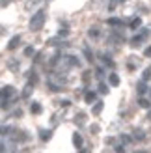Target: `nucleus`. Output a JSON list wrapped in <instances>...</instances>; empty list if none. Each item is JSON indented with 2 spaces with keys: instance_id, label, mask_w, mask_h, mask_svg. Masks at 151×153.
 <instances>
[{
  "instance_id": "1",
  "label": "nucleus",
  "mask_w": 151,
  "mask_h": 153,
  "mask_svg": "<svg viewBox=\"0 0 151 153\" xmlns=\"http://www.w3.org/2000/svg\"><path fill=\"white\" fill-rule=\"evenodd\" d=\"M45 21H47V13L43 10H39L32 19H30V30H32V32H39V30L45 26Z\"/></svg>"
},
{
  "instance_id": "2",
  "label": "nucleus",
  "mask_w": 151,
  "mask_h": 153,
  "mask_svg": "<svg viewBox=\"0 0 151 153\" xmlns=\"http://www.w3.org/2000/svg\"><path fill=\"white\" fill-rule=\"evenodd\" d=\"M19 43H21V36H13L11 39H10V43H7V49L10 51H15L19 47Z\"/></svg>"
},
{
  "instance_id": "3",
  "label": "nucleus",
  "mask_w": 151,
  "mask_h": 153,
  "mask_svg": "<svg viewBox=\"0 0 151 153\" xmlns=\"http://www.w3.org/2000/svg\"><path fill=\"white\" fill-rule=\"evenodd\" d=\"M132 138L140 142V140H144V138H146V133L142 131V129H134V131H132Z\"/></svg>"
},
{
  "instance_id": "4",
  "label": "nucleus",
  "mask_w": 151,
  "mask_h": 153,
  "mask_svg": "<svg viewBox=\"0 0 151 153\" xmlns=\"http://www.w3.org/2000/svg\"><path fill=\"white\" fill-rule=\"evenodd\" d=\"M2 95H4V97L13 99V97H15V90H13V86H6V88L2 90Z\"/></svg>"
},
{
  "instance_id": "5",
  "label": "nucleus",
  "mask_w": 151,
  "mask_h": 153,
  "mask_svg": "<svg viewBox=\"0 0 151 153\" xmlns=\"http://www.w3.org/2000/svg\"><path fill=\"white\" fill-rule=\"evenodd\" d=\"M73 146L78 148V149L82 148V136H80L78 133H73Z\"/></svg>"
},
{
  "instance_id": "6",
  "label": "nucleus",
  "mask_w": 151,
  "mask_h": 153,
  "mask_svg": "<svg viewBox=\"0 0 151 153\" xmlns=\"http://www.w3.org/2000/svg\"><path fill=\"white\" fill-rule=\"evenodd\" d=\"M149 88H147V84H146V80H142V82H138V86H136V91H138V95H144L146 91H147Z\"/></svg>"
},
{
  "instance_id": "7",
  "label": "nucleus",
  "mask_w": 151,
  "mask_h": 153,
  "mask_svg": "<svg viewBox=\"0 0 151 153\" xmlns=\"http://www.w3.org/2000/svg\"><path fill=\"white\" fill-rule=\"evenodd\" d=\"M88 36L92 37V39H97V37L101 36V30H99V28H95V26H92V28L88 30Z\"/></svg>"
},
{
  "instance_id": "8",
  "label": "nucleus",
  "mask_w": 151,
  "mask_h": 153,
  "mask_svg": "<svg viewBox=\"0 0 151 153\" xmlns=\"http://www.w3.org/2000/svg\"><path fill=\"white\" fill-rule=\"evenodd\" d=\"M32 90H34V82H28L26 86H24V90H22V97H30V94H32Z\"/></svg>"
},
{
  "instance_id": "9",
  "label": "nucleus",
  "mask_w": 151,
  "mask_h": 153,
  "mask_svg": "<svg viewBox=\"0 0 151 153\" xmlns=\"http://www.w3.org/2000/svg\"><path fill=\"white\" fill-rule=\"evenodd\" d=\"M140 25H142V19H140V17H134V19H132V21L129 22V26H131L132 30H136V28H138Z\"/></svg>"
},
{
  "instance_id": "10",
  "label": "nucleus",
  "mask_w": 151,
  "mask_h": 153,
  "mask_svg": "<svg viewBox=\"0 0 151 153\" xmlns=\"http://www.w3.org/2000/svg\"><path fill=\"white\" fill-rule=\"evenodd\" d=\"M149 79H151V65H149V67H146L144 73H142V80H146V82H147Z\"/></svg>"
},
{
  "instance_id": "11",
  "label": "nucleus",
  "mask_w": 151,
  "mask_h": 153,
  "mask_svg": "<svg viewBox=\"0 0 151 153\" xmlns=\"http://www.w3.org/2000/svg\"><path fill=\"white\" fill-rule=\"evenodd\" d=\"M108 80H110V84H112V86H118V84H119V76H118L116 73H112V75L108 76Z\"/></svg>"
},
{
  "instance_id": "12",
  "label": "nucleus",
  "mask_w": 151,
  "mask_h": 153,
  "mask_svg": "<svg viewBox=\"0 0 151 153\" xmlns=\"http://www.w3.org/2000/svg\"><path fill=\"white\" fill-rule=\"evenodd\" d=\"M95 97H97V95H95V91H88V94L84 95L86 103H93V101H95Z\"/></svg>"
},
{
  "instance_id": "13",
  "label": "nucleus",
  "mask_w": 151,
  "mask_h": 153,
  "mask_svg": "<svg viewBox=\"0 0 151 153\" xmlns=\"http://www.w3.org/2000/svg\"><path fill=\"white\" fill-rule=\"evenodd\" d=\"M101 110H103V101H97L95 105H93V114H101Z\"/></svg>"
},
{
  "instance_id": "14",
  "label": "nucleus",
  "mask_w": 151,
  "mask_h": 153,
  "mask_svg": "<svg viewBox=\"0 0 151 153\" xmlns=\"http://www.w3.org/2000/svg\"><path fill=\"white\" fill-rule=\"evenodd\" d=\"M39 136H41V140H43V142H47L50 136H52V133H50V131H39Z\"/></svg>"
},
{
  "instance_id": "15",
  "label": "nucleus",
  "mask_w": 151,
  "mask_h": 153,
  "mask_svg": "<svg viewBox=\"0 0 151 153\" xmlns=\"http://www.w3.org/2000/svg\"><path fill=\"white\" fill-rule=\"evenodd\" d=\"M118 4H119V0H110V2H108V7H107V10H108V11H114L116 7H118Z\"/></svg>"
},
{
  "instance_id": "16",
  "label": "nucleus",
  "mask_w": 151,
  "mask_h": 153,
  "mask_svg": "<svg viewBox=\"0 0 151 153\" xmlns=\"http://www.w3.org/2000/svg\"><path fill=\"white\" fill-rule=\"evenodd\" d=\"M107 22H108L110 26H119V25H121V21H119L118 17H112V19H108Z\"/></svg>"
},
{
  "instance_id": "17",
  "label": "nucleus",
  "mask_w": 151,
  "mask_h": 153,
  "mask_svg": "<svg viewBox=\"0 0 151 153\" xmlns=\"http://www.w3.org/2000/svg\"><path fill=\"white\" fill-rule=\"evenodd\" d=\"M138 105L142 106V108H149V101H147V99H144V97H142V99H138Z\"/></svg>"
},
{
  "instance_id": "18",
  "label": "nucleus",
  "mask_w": 151,
  "mask_h": 153,
  "mask_svg": "<svg viewBox=\"0 0 151 153\" xmlns=\"http://www.w3.org/2000/svg\"><path fill=\"white\" fill-rule=\"evenodd\" d=\"M30 110H32L34 114H39V112H41V105H39V103H34L32 106H30Z\"/></svg>"
},
{
  "instance_id": "19",
  "label": "nucleus",
  "mask_w": 151,
  "mask_h": 153,
  "mask_svg": "<svg viewBox=\"0 0 151 153\" xmlns=\"http://www.w3.org/2000/svg\"><path fill=\"white\" fill-rule=\"evenodd\" d=\"M84 56H86V58H88V62H93V56H92V51H90V49H88V47H86V49H84Z\"/></svg>"
},
{
  "instance_id": "20",
  "label": "nucleus",
  "mask_w": 151,
  "mask_h": 153,
  "mask_svg": "<svg viewBox=\"0 0 151 153\" xmlns=\"http://www.w3.org/2000/svg\"><path fill=\"white\" fill-rule=\"evenodd\" d=\"M119 138H121V142H123V144H129V142L132 140V136H129V134H121Z\"/></svg>"
},
{
  "instance_id": "21",
  "label": "nucleus",
  "mask_w": 151,
  "mask_h": 153,
  "mask_svg": "<svg viewBox=\"0 0 151 153\" xmlns=\"http://www.w3.org/2000/svg\"><path fill=\"white\" fill-rule=\"evenodd\" d=\"M24 54H26V56H32V54H34V47H26V49H24Z\"/></svg>"
},
{
  "instance_id": "22",
  "label": "nucleus",
  "mask_w": 151,
  "mask_h": 153,
  "mask_svg": "<svg viewBox=\"0 0 151 153\" xmlns=\"http://www.w3.org/2000/svg\"><path fill=\"white\" fill-rule=\"evenodd\" d=\"M99 91L101 94H108V88L104 86V84H99Z\"/></svg>"
},
{
  "instance_id": "23",
  "label": "nucleus",
  "mask_w": 151,
  "mask_h": 153,
  "mask_svg": "<svg viewBox=\"0 0 151 153\" xmlns=\"http://www.w3.org/2000/svg\"><path fill=\"white\" fill-rule=\"evenodd\" d=\"M10 67H11V71H17V62H15V60L10 62Z\"/></svg>"
},
{
  "instance_id": "24",
  "label": "nucleus",
  "mask_w": 151,
  "mask_h": 153,
  "mask_svg": "<svg viewBox=\"0 0 151 153\" xmlns=\"http://www.w3.org/2000/svg\"><path fill=\"white\" fill-rule=\"evenodd\" d=\"M103 75H104V71H103V67H99V69H97V76H99V79H103Z\"/></svg>"
},
{
  "instance_id": "25",
  "label": "nucleus",
  "mask_w": 151,
  "mask_h": 153,
  "mask_svg": "<svg viewBox=\"0 0 151 153\" xmlns=\"http://www.w3.org/2000/svg\"><path fill=\"white\" fill-rule=\"evenodd\" d=\"M116 153H125V148H123V146H118V148H116Z\"/></svg>"
},
{
  "instance_id": "26",
  "label": "nucleus",
  "mask_w": 151,
  "mask_h": 153,
  "mask_svg": "<svg viewBox=\"0 0 151 153\" xmlns=\"http://www.w3.org/2000/svg\"><path fill=\"white\" fill-rule=\"evenodd\" d=\"M144 54H146L147 58H151V47H147V49H146V52H144Z\"/></svg>"
},
{
  "instance_id": "27",
  "label": "nucleus",
  "mask_w": 151,
  "mask_h": 153,
  "mask_svg": "<svg viewBox=\"0 0 151 153\" xmlns=\"http://www.w3.org/2000/svg\"><path fill=\"white\" fill-rule=\"evenodd\" d=\"M10 2H11V0H0V6H7Z\"/></svg>"
},
{
  "instance_id": "28",
  "label": "nucleus",
  "mask_w": 151,
  "mask_h": 153,
  "mask_svg": "<svg viewBox=\"0 0 151 153\" xmlns=\"http://www.w3.org/2000/svg\"><path fill=\"white\" fill-rule=\"evenodd\" d=\"M99 131V125H92V133H97Z\"/></svg>"
},
{
  "instance_id": "29",
  "label": "nucleus",
  "mask_w": 151,
  "mask_h": 153,
  "mask_svg": "<svg viewBox=\"0 0 151 153\" xmlns=\"http://www.w3.org/2000/svg\"><path fill=\"white\" fill-rule=\"evenodd\" d=\"M147 120L151 121V108H149V112H147Z\"/></svg>"
},
{
  "instance_id": "30",
  "label": "nucleus",
  "mask_w": 151,
  "mask_h": 153,
  "mask_svg": "<svg viewBox=\"0 0 151 153\" xmlns=\"http://www.w3.org/2000/svg\"><path fill=\"white\" fill-rule=\"evenodd\" d=\"M4 148V144H2V140H0V149H2Z\"/></svg>"
},
{
  "instance_id": "31",
  "label": "nucleus",
  "mask_w": 151,
  "mask_h": 153,
  "mask_svg": "<svg viewBox=\"0 0 151 153\" xmlns=\"http://www.w3.org/2000/svg\"><path fill=\"white\" fill-rule=\"evenodd\" d=\"M134 153H146V151H134Z\"/></svg>"
},
{
  "instance_id": "32",
  "label": "nucleus",
  "mask_w": 151,
  "mask_h": 153,
  "mask_svg": "<svg viewBox=\"0 0 151 153\" xmlns=\"http://www.w3.org/2000/svg\"><path fill=\"white\" fill-rule=\"evenodd\" d=\"M80 153H90V151H80Z\"/></svg>"
},
{
  "instance_id": "33",
  "label": "nucleus",
  "mask_w": 151,
  "mask_h": 153,
  "mask_svg": "<svg viewBox=\"0 0 151 153\" xmlns=\"http://www.w3.org/2000/svg\"><path fill=\"white\" fill-rule=\"evenodd\" d=\"M149 95H151V90H149Z\"/></svg>"
}]
</instances>
